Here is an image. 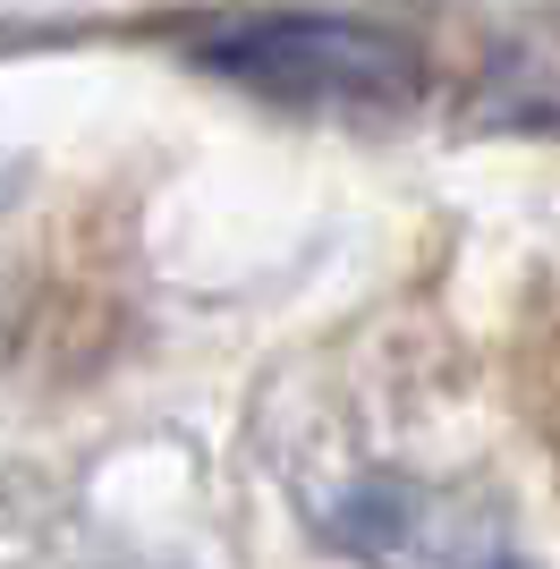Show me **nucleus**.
<instances>
[{
  "label": "nucleus",
  "mask_w": 560,
  "mask_h": 569,
  "mask_svg": "<svg viewBox=\"0 0 560 569\" xmlns=\"http://www.w3.org/2000/svg\"><path fill=\"white\" fill-rule=\"evenodd\" d=\"M196 69L272 102H408L424 94V51L399 26L340 9H263L196 43Z\"/></svg>",
  "instance_id": "nucleus-1"
},
{
  "label": "nucleus",
  "mask_w": 560,
  "mask_h": 569,
  "mask_svg": "<svg viewBox=\"0 0 560 569\" xmlns=\"http://www.w3.org/2000/svg\"><path fill=\"white\" fill-rule=\"evenodd\" d=\"M492 569H527V561H492Z\"/></svg>",
  "instance_id": "nucleus-2"
}]
</instances>
